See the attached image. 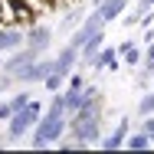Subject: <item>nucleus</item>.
Returning a JSON list of instances; mask_svg holds the SVG:
<instances>
[{"mask_svg": "<svg viewBox=\"0 0 154 154\" xmlns=\"http://www.w3.org/2000/svg\"><path fill=\"white\" fill-rule=\"evenodd\" d=\"M151 79H154V75H151ZM151 89H154V85H151Z\"/></svg>", "mask_w": 154, "mask_h": 154, "instance_id": "25", "label": "nucleus"}, {"mask_svg": "<svg viewBox=\"0 0 154 154\" xmlns=\"http://www.w3.org/2000/svg\"><path fill=\"white\" fill-rule=\"evenodd\" d=\"M10 105H13V112H20V108H26L30 105V92H17L10 98Z\"/></svg>", "mask_w": 154, "mask_h": 154, "instance_id": "18", "label": "nucleus"}, {"mask_svg": "<svg viewBox=\"0 0 154 154\" xmlns=\"http://www.w3.org/2000/svg\"><path fill=\"white\" fill-rule=\"evenodd\" d=\"M141 128H144V131H148V134H151V141H154V115H148V118H144V122H141Z\"/></svg>", "mask_w": 154, "mask_h": 154, "instance_id": "21", "label": "nucleus"}, {"mask_svg": "<svg viewBox=\"0 0 154 154\" xmlns=\"http://www.w3.org/2000/svg\"><path fill=\"white\" fill-rule=\"evenodd\" d=\"M39 118H43V102L30 98V105H26V108H20V112H13V115H10V122H7V138L20 141V138L33 134V128L39 125Z\"/></svg>", "mask_w": 154, "mask_h": 154, "instance_id": "3", "label": "nucleus"}, {"mask_svg": "<svg viewBox=\"0 0 154 154\" xmlns=\"http://www.w3.org/2000/svg\"><path fill=\"white\" fill-rule=\"evenodd\" d=\"M79 59H82V53H79L75 46H69V43H66V46L59 49V56H56V72L69 75V72H72V66H75Z\"/></svg>", "mask_w": 154, "mask_h": 154, "instance_id": "8", "label": "nucleus"}, {"mask_svg": "<svg viewBox=\"0 0 154 154\" xmlns=\"http://www.w3.org/2000/svg\"><path fill=\"white\" fill-rule=\"evenodd\" d=\"M69 131V108H66V95L62 92H53V102H49V108L43 112V118L39 125L33 128V138H30V148H49V144H56L62 134Z\"/></svg>", "mask_w": 154, "mask_h": 154, "instance_id": "1", "label": "nucleus"}, {"mask_svg": "<svg viewBox=\"0 0 154 154\" xmlns=\"http://www.w3.org/2000/svg\"><path fill=\"white\" fill-rule=\"evenodd\" d=\"M26 43V33H20L17 26H0V53H13Z\"/></svg>", "mask_w": 154, "mask_h": 154, "instance_id": "7", "label": "nucleus"}, {"mask_svg": "<svg viewBox=\"0 0 154 154\" xmlns=\"http://www.w3.org/2000/svg\"><path fill=\"white\" fill-rule=\"evenodd\" d=\"M62 85H66V75H62V72H49V75L43 79V89H46V92H59Z\"/></svg>", "mask_w": 154, "mask_h": 154, "instance_id": "15", "label": "nucleus"}, {"mask_svg": "<svg viewBox=\"0 0 154 154\" xmlns=\"http://www.w3.org/2000/svg\"><path fill=\"white\" fill-rule=\"evenodd\" d=\"M10 115H13V105L10 102H0V122H10Z\"/></svg>", "mask_w": 154, "mask_h": 154, "instance_id": "20", "label": "nucleus"}, {"mask_svg": "<svg viewBox=\"0 0 154 154\" xmlns=\"http://www.w3.org/2000/svg\"><path fill=\"white\" fill-rule=\"evenodd\" d=\"M102 43H105V30H98V33H92V36H89V39H85V46H82V49H79V53H82V59L79 62H89L95 56V53H98V49H102Z\"/></svg>", "mask_w": 154, "mask_h": 154, "instance_id": "12", "label": "nucleus"}, {"mask_svg": "<svg viewBox=\"0 0 154 154\" xmlns=\"http://www.w3.org/2000/svg\"><path fill=\"white\" fill-rule=\"evenodd\" d=\"M118 56L125 59V66H138V62H144V49L134 39H125L122 46H118Z\"/></svg>", "mask_w": 154, "mask_h": 154, "instance_id": "9", "label": "nucleus"}, {"mask_svg": "<svg viewBox=\"0 0 154 154\" xmlns=\"http://www.w3.org/2000/svg\"><path fill=\"white\" fill-rule=\"evenodd\" d=\"M125 148L128 151H148V148H154V141H151V134L141 128V131H134V134H128V141H125Z\"/></svg>", "mask_w": 154, "mask_h": 154, "instance_id": "13", "label": "nucleus"}, {"mask_svg": "<svg viewBox=\"0 0 154 154\" xmlns=\"http://www.w3.org/2000/svg\"><path fill=\"white\" fill-rule=\"evenodd\" d=\"M0 148H3V141H0Z\"/></svg>", "mask_w": 154, "mask_h": 154, "instance_id": "23", "label": "nucleus"}, {"mask_svg": "<svg viewBox=\"0 0 154 154\" xmlns=\"http://www.w3.org/2000/svg\"><path fill=\"white\" fill-rule=\"evenodd\" d=\"M85 66H92L95 72H102V69H112V72H118V66H122L118 46H102V49H98V53H95L92 59L85 62Z\"/></svg>", "mask_w": 154, "mask_h": 154, "instance_id": "5", "label": "nucleus"}, {"mask_svg": "<svg viewBox=\"0 0 154 154\" xmlns=\"http://www.w3.org/2000/svg\"><path fill=\"white\" fill-rule=\"evenodd\" d=\"M128 134H131V125H128V118H122L108 138H102V148H105V151H122L125 141H128Z\"/></svg>", "mask_w": 154, "mask_h": 154, "instance_id": "6", "label": "nucleus"}, {"mask_svg": "<svg viewBox=\"0 0 154 154\" xmlns=\"http://www.w3.org/2000/svg\"><path fill=\"white\" fill-rule=\"evenodd\" d=\"M69 131H72V141L62 144V151H72V148H92L102 138V115H92V118H69Z\"/></svg>", "mask_w": 154, "mask_h": 154, "instance_id": "2", "label": "nucleus"}, {"mask_svg": "<svg viewBox=\"0 0 154 154\" xmlns=\"http://www.w3.org/2000/svg\"><path fill=\"white\" fill-rule=\"evenodd\" d=\"M66 108H69V115H75L82 105H85V89H79V92H72V89H66Z\"/></svg>", "mask_w": 154, "mask_h": 154, "instance_id": "14", "label": "nucleus"}, {"mask_svg": "<svg viewBox=\"0 0 154 154\" xmlns=\"http://www.w3.org/2000/svg\"><path fill=\"white\" fill-rule=\"evenodd\" d=\"M39 56H43V53H36L33 46H26V43H23L20 49H13V53H10V59H3V72H7L10 79H13V72L26 69V66H30V62H36Z\"/></svg>", "mask_w": 154, "mask_h": 154, "instance_id": "4", "label": "nucleus"}, {"mask_svg": "<svg viewBox=\"0 0 154 154\" xmlns=\"http://www.w3.org/2000/svg\"><path fill=\"white\" fill-rule=\"evenodd\" d=\"M10 82H13V79H10V75H7V72H3V75H0V92H3V89H7V85H10Z\"/></svg>", "mask_w": 154, "mask_h": 154, "instance_id": "22", "label": "nucleus"}, {"mask_svg": "<svg viewBox=\"0 0 154 154\" xmlns=\"http://www.w3.org/2000/svg\"><path fill=\"white\" fill-rule=\"evenodd\" d=\"M66 89H72V92L85 89V75H82V72H69V75H66Z\"/></svg>", "mask_w": 154, "mask_h": 154, "instance_id": "17", "label": "nucleus"}, {"mask_svg": "<svg viewBox=\"0 0 154 154\" xmlns=\"http://www.w3.org/2000/svg\"><path fill=\"white\" fill-rule=\"evenodd\" d=\"M151 7H154V0H151Z\"/></svg>", "mask_w": 154, "mask_h": 154, "instance_id": "24", "label": "nucleus"}, {"mask_svg": "<svg viewBox=\"0 0 154 154\" xmlns=\"http://www.w3.org/2000/svg\"><path fill=\"white\" fill-rule=\"evenodd\" d=\"M125 7H128V0H102L98 3V10H102V17H105V23H112V20H118L125 13Z\"/></svg>", "mask_w": 154, "mask_h": 154, "instance_id": "11", "label": "nucleus"}, {"mask_svg": "<svg viewBox=\"0 0 154 154\" xmlns=\"http://www.w3.org/2000/svg\"><path fill=\"white\" fill-rule=\"evenodd\" d=\"M138 115H141V118L154 115V89H151L148 95H141V102H138Z\"/></svg>", "mask_w": 154, "mask_h": 154, "instance_id": "16", "label": "nucleus"}, {"mask_svg": "<svg viewBox=\"0 0 154 154\" xmlns=\"http://www.w3.org/2000/svg\"><path fill=\"white\" fill-rule=\"evenodd\" d=\"M79 20H82V13H79V10H75V7H72V10H69V13H66V17H62V26H75V23H79Z\"/></svg>", "mask_w": 154, "mask_h": 154, "instance_id": "19", "label": "nucleus"}, {"mask_svg": "<svg viewBox=\"0 0 154 154\" xmlns=\"http://www.w3.org/2000/svg\"><path fill=\"white\" fill-rule=\"evenodd\" d=\"M49 43H53V33L46 30V26H30V33H26V46H33L36 53H43Z\"/></svg>", "mask_w": 154, "mask_h": 154, "instance_id": "10", "label": "nucleus"}]
</instances>
